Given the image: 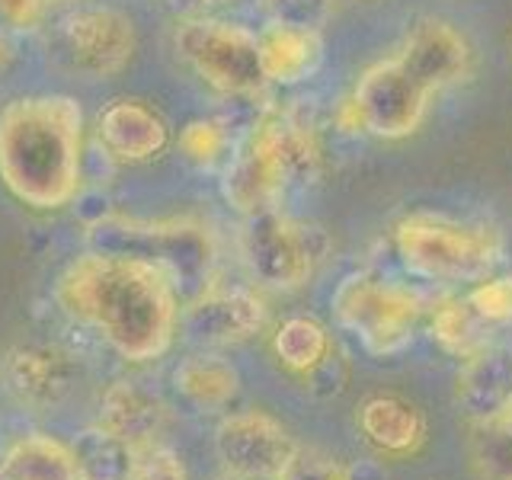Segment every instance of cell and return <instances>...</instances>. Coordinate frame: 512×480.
Instances as JSON below:
<instances>
[{
	"mask_svg": "<svg viewBox=\"0 0 512 480\" xmlns=\"http://www.w3.org/2000/svg\"><path fill=\"white\" fill-rule=\"evenodd\" d=\"M58 301L128 362L160 356L176 330V292L151 263L84 253L58 282Z\"/></svg>",
	"mask_w": 512,
	"mask_h": 480,
	"instance_id": "1",
	"label": "cell"
},
{
	"mask_svg": "<svg viewBox=\"0 0 512 480\" xmlns=\"http://www.w3.org/2000/svg\"><path fill=\"white\" fill-rule=\"evenodd\" d=\"M468 68V42L455 26L423 20L400 52L368 68L346 103V128H365L378 138H407L429 109L432 93L455 84Z\"/></svg>",
	"mask_w": 512,
	"mask_h": 480,
	"instance_id": "2",
	"label": "cell"
},
{
	"mask_svg": "<svg viewBox=\"0 0 512 480\" xmlns=\"http://www.w3.org/2000/svg\"><path fill=\"white\" fill-rule=\"evenodd\" d=\"M84 112L71 96H23L0 112V180L32 208H61L80 189Z\"/></svg>",
	"mask_w": 512,
	"mask_h": 480,
	"instance_id": "3",
	"label": "cell"
},
{
	"mask_svg": "<svg viewBox=\"0 0 512 480\" xmlns=\"http://www.w3.org/2000/svg\"><path fill=\"white\" fill-rule=\"evenodd\" d=\"M87 247L93 253L132 256L151 263L170 279L176 298L196 301L212 288L218 247L212 231L192 218L138 221V218H100L90 224Z\"/></svg>",
	"mask_w": 512,
	"mask_h": 480,
	"instance_id": "4",
	"label": "cell"
},
{
	"mask_svg": "<svg viewBox=\"0 0 512 480\" xmlns=\"http://www.w3.org/2000/svg\"><path fill=\"white\" fill-rule=\"evenodd\" d=\"M317 164L320 148L311 125L292 112H266L224 170V199L247 218L272 212L288 183L311 180Z\"/></svg>",
	"mask_w": 512,
	"mask_h": 480,
	"instance_id": "5",
	"label": "cell"
},
{
	"mask_svg": "<svg viewBox=\"0 0 512 480\" xmlns=\"http://www.w3.org/2000/svg\"><path fill=\"white\" fill-rule=\"evenodd\" d=\"M394 247L404 266L426 282H484L503 260V234L490 224L445 215H410L397 224Z\"/></svg>",
	"mask_w": 512,
	"mask_h": 480,
	"instance_id": "6",
	"label": "cell"
},
{
	"mask_svg": "<svg viewBox=\"0 0 512 480\" xmlns=\"http://www.w3.org/2000/svg\"><path fill=\"white\" fill-rule=\"evenodd\" d=\"M333 317L356 336L368 356L391 359L413 343L423 298L378 272H352L333 292Z\"/></svg>",
	"mask_w": 512,
	"mask_h": 480,
	"instance_id": "7",
	"label": "cell"
},
{
	"mask_svg": "<svg viewBox=\"0 0 512 480\" xmlns=\"http://www.w3.org/2000/svg\"><path fill=\"white\" fill-rule=\"evenodd\" d=\"M176 52L208 87L228 96H253L266 84L260 36L224 20H186L176 32Z\"/></svg>",
	"mask_w": 512,
	"mask_h": 480,
	"instance_id": "8",
	"label": "cell"
},
{
	"mask_svg": "<svg viewBox=\"0 0 512 480\" xmlns=\"http://www.w3.org/2000/svg\"><path fill=\"white\" fill-rule=\"evenodd\" d=\"M240 247H244V260L256 279L279 292H292L308 282L317 263L324 260L327 234L272 208V212L247 218Z\"/></svg>",
	"mask_w": 512,
	"mask_h": 480,
	"instance_id": "9",
	"label": "cell"
},
{
	"mask_svg": "<svg viewBox=\"0 0 512 480\" xmlns=\"http://www.w3.org/2000/svg\"><path fill=\"white\" fill-rule=\"evenodd\" d=\"M215 452L237 480H282L298 458V442L263 410L231 413L215 432Z\"/></svg>",
	"mask_w": 512,
	"mask_h": 480,
	"instance_id": "10",
	"label": "cell"
},
{
	"mask_svg": "<svg viewBox=\"0 0 512 480\" xmlns=\"http://www.w3.org/2000/svg\"><path fill=\"white\" fill-rule=\"evenodd\" d=\"M61 42L77 71L112 77L132 61L138 32L132 16L116 7H84L61 20Z\"/></svg>",
	"mask_w": 512,
	"mask_h": 480,
	"instance_id": "11",
	"label": "cell"
},
{
	"mask_svg": "<svg viewBox=\"0 0 512 480\" xmlns=\"http://www.w3.org/2000/svg\"><path fill=\"white\" fill-rule=\"evenodd\" d=\"M266 324L263 301L244 288H208L205 295L189 301L183 314V330L196 346H231L253 336Z\"/></svg>",
	"mask_w": 512,
	"mask_h": 480,
	"instance_id": "12",
	"label": "cell"
},
{
	"mask_svg": "<svg viewBox=\"0 0 512 480\" xmlns=\"http://www.w3.org/2000/svg\"><path fill=\"white\" fill-rule=\"evenodd\" d=\"M103 151L119 164H141L151 160L170 144V128L138 100H116L100 112L96 125Z\"/></svg>",
	"mask_w": 512,
	"mask_h": 480,
	"instance_id": "13",
	"label": "cell"
},
{
	"mask_svg": "<svg viewBox=\"0 0 512 480\" xmlns=\"http://www.w3.org/2000/svg\"><path fill=\"white\" fill-rule=\"evenodd\" d=\"M455 400L471 426L506 410L512 400V349L490 343L464 359L455 381Z\"/></svg>",
	"mask_w": 512,
	"mask_h": 480,
	"instance_id": "14",
	"label": "cell"
},
{
	"mask_svg": "<svg viewBox=\"0 0 512 480\" xmlns=\"http://www.w3.org/2000/svg\"><path fill=\"white\" fill-rule=\"evenodd\" d=\"M4 375H7L10 391L20 397L23 404L55 407L71 391L74 365L68 352H61L55 346L29 343V346H16L10 352Z\"/></svg>",
	"mask_w": 512,
	"mask_h": 480,
	"instance_id": "15",
	"label": "cell"
},
{
	"mask_svg": "<svg viewBox=\"0 0 512 480\" xmlns=\"http://www.w3.org/2000/svg\"><path fill=\"white\" fill-rule=\"evenodd\" d=\"M167 420V407L154 391L141 388L138 381H116L103 394L100 426L119 436L128 448L144 445L160 436Z\"/></svg>",
	"mask_w": 512,
	"mask_h": 480,
	"instance_id": "16",
	"label": "cell"
},
{
	"mask_svg": "<svg viewBox=\"0 0 512 480\" xmlns=\"http://www.w3.org/2000/svg\"><path fill=\"white\" fill-rule=\"evenodd\" d=\"M260 61L266 84H301L324 61V39L317 29L269 26L260 36Z\"/></svg>",
	"mask_w": 512,
	"mask_h": 480,
	"instance_id": "17",
	"label": "cell"
},
{
	"mask_svg": "<svg viewBox=\"0 0 512 480\" xmlns=\"http://www.w3.org/2000/svg\"><path fill=\"white\" fill-rule=\"evenodd\" d=\"M359 429L384 455H413L426 442V416L400 397H368Z\"/></svg>",
	"mask_w": 512,
	"mask_h": 480,
	"instance_id": "18",
	"label": "cell"
},
{
	"mask_svg": "<svg viewBox=\"0 0 512 480\" xmlns=\"http://www.w3.org/2000/svg\"><path fill=\"white\" fill-rule=\"evenodd\" d=\"M0 480H80L71 448L52 436H26L0 458Z\"/></svg>",
	"mask_w": 512,
	"mask_h": 480,
	"instance_id": "19",
	"label": "cell"
},
{
	"mask_svg": "<svg viewBox=\"0 0 512 480\" xmlns=\"http://www.w3.org/2000/svg\"><path fill=\"white\" fill-rule=\"evenodd\" d=\"M173 384L189 404H196L202 410H218L237 394L240 375L228 359L202 352V356H189L176 365Z\"/></svg>",
	"mask_w": 512,
	"mask_h": 480,
	"instance_id": "20",
	"label": "cell"
},
{
	"mask_svg": "<svg viewBox=\"0 0 512 480\" xmlns=\"http://www.w3.org/2000/svg\"><path fill=\"white\" fill-rule=\"evenodd\" d=\"M429 327H432V340L458 359H468L477 349L490 346V333H493V327L484 324V320L474 314L468 298L464 301L445 298L439 308L432 311Z\"/></svg>",
	"mask_w": 512,
	"mask_h": 480,
	"instance_id": "21",
	"label": "cell"
},
{
	"mask_svg": "<svg viewBox=\"0 0 512 480\" xmlns=\"http://www.w3.org/2000/svg\"><path fill=\"white\" fill-rule=\"evenodd\" d=\"M71 455L80 480H132V448L103 426L80 432Z\"/></svg>",
	"mask_w": 512,
	"mask_h": 480,
	"instance_id": "22",
	"label": "cell"
},
{
	"mask_svg": "<svg viewBox=\"0 0 512 480\" xmlns=\"http://www.w3.org/2000/svg\"><path fill=\"white\" fill-rule=\"evenodd\" d=\"M272 349L285 368L292 372H317L330 359V336L327 330L311 317H288L272 336Z\"/></svg>",
	"mask_w": 512,
	"mask_h": 480,
	"instance_id": "23",
	"label": "cell"
},
{
	"mask_svg": "<svg viewBox=\"0 0 512 480\" xmlns=\"http://www.w3.org/2000/svg\"><path fill=\"white\" fill-rule=\"evenodd\" d=\"M471 464L480 480H512V400L493 420L474 426Z\"/></svg>",
	"mask_w": 512,
	"mask_h": 480,
	"instance_id": "24",
	"label": "cell"
},
{
	"mask_svg": "<svg viewBox=\"0 0 512 480\" xmlns=\"http://www.w3.org/2000/svg\"><path fill=\"white\" fill-rule=\"evenodd\" d=\"M468 304L474 314L496 327H509L512 324V276H490L480 282L474 292L468 295Z\"/></svg>",
	"mask_w": 512,
	"mask_h": 480,
	"instance_id": "25",
	"label": "cell"
},
{
	"mask_svg": "<svg viewBox=\"0 0 512 480\" xmlns=\"http://www.w3.org/2000/svg\"><path fill=\"white\" fill-rule=\"evenodd\" d=\"M180 151L186 154V160L199 167H215L218 160H224V151H228V132L218 122H189L180 135Z\"/></svg>",
	"mask_w": 512,
	"mask_h": 480,
	"instance_id": "26",
	"label": "cell"
},
{
	"mask_svg": "<svg viewBox=\"0 0 512 480\" xmlns=\"http://www.w3.org/2000/svg\"><path fill=\"white\" fill-rule=\"evenodd\" d=\"M132 480H186L180 455L160 439L132 448Z\"/></svg>",
	"mask_w": 512,
	"mask_h": 480,
	"instance_id": "27",
	"label": "cell"
},
{
	"mask_svg": "<svg viewBox=\"0 0 512 480\" xmlns=\"http://www.w3.org/2000/svg\"><path fill=\"white\" fill-rule=\"evenodd\" d=\"M272 26L317 29L333 13V0H260Z\"/></svg>",
	"mask_w": 512,
	"mask_h": 480,
	"instance_id": "28",
	"label": "cell"
},
{
	"mask_svg": "<svg viewBox=\"0 0 512 480\" xmlns=\"http://www.w3.org/2000/svg\"><path fill=\"white\" fill-rule=\"evenodd\" d=\"M282 480H365V477L359 474V468H352V464H343L336 458L298 452L295 464L288 468V474Z\"/></svg>",
	"mask_w": 512,
	"mask_h": 480,
	"instance_id": "29",
	"label": "cell"
},
{
	"mask_svg": "<svg viewBox=\"0 0 512 480\" xmlns=\"http://www.w3.org/2000/svg\"><path fill=\"white\" fill-rule=\"evenodd\" d=\"M48 0H0V23L13 29H32L45 16Z\"/></svg>",
	"mask_w": 512,
	"mask_h": 480,
	"instance_id": "30",
	"label": "cell"
},
{
	"mask_svg": "<svg viewBox=\"0 0 512 480\" xmlns=\"http://www.w3.org/2000/svg\"><path fill=\"white\" fill-rule=\"evenodd\" d=\"M7 61H10V45H7V39L0 36V71L7 68Z\"/></svg>",
	"mask_w": 512,
	"mask_h": 480,
	"instance_id": "31",
	"label": "cell"
},
{
	"mask_svg": "<svg viewBox=\"0 0 512 480\" xmlns=\"http://www.w3.org/2000/svg\"><path fill=\"white\" fill-rule=\"evenodd\" d=\"M189 4H224V0H189Z\"/></svg>",
	"mask_w": 512,
	"mask_h": 480,
	"instance_id": "32",
	"label": "cell"
},
{
	"mask_svg": "<svg viewBox=\"0 0 512 480\" xmlns=\"http://www.w3.org/2000/svg\"><path fill=\"white\" fill-rule=\"evenodd\" d=\"M224 480H237V477H231V474H228V477H224Z\"/></svg>",
	"mask_w": 512,
	"mask_h": 480,
	"instance_id": "33",
	"label": "cell"
}]
</instances>
